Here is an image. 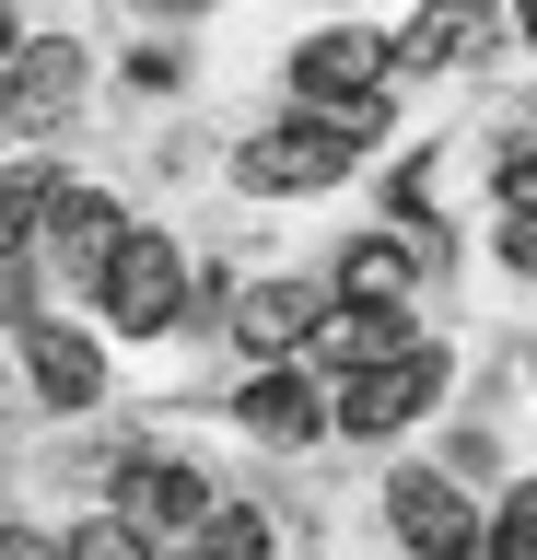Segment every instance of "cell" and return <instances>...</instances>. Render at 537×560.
I'll return each mask as SVG.
<instances>
[{
    "mask_svg": "<svg viewBox=\"0 0 537 560\" xmlns=\"http://www.w3.org/2000/svg\"><path fill=\"white\" fill-rule=\"evenodd\" d=\"M12 82H0V117H12V129H59V117H71L82 105V47L71 35H47V47H12Z\"/></svg>",
    "mask_w": 537,
    "mask_h": 560,
    "instance_id": "52a82bcc",
    "label": "cell"
},
{
    "mask_svg": "<svg viewBox=\"0 0 537 560\" xmlns=\"http://www.w3.org/2000/svg\"><path fill=\"white\" fill-rule=\"evenodd\" d=\"M502 199H514V222H537V152H514V164H502Z\"/></svg>",
    "mask_w": 537,
    "mask_h": 560,
    "instance_id": "d6986e66",
    "label": "cell"
},
{
    "mask_svg": "<svg viewBox=\"0 0 537 560\" xmlns=\"http://www.w3.org/2000/svg\"><path fill=\"white\" fill-rule=\"evenodd\" d=\"M47 187H59V175H0V269H24V245H36V210H47Z\"/></svg>",
    "mask_w": 537,
    "mask_h": 560,
    "instance_id": "2e32d148",
    "label": "cell"
},
{
    "mask_svg": "<svg viewBox=\"0 0 537 560\" xmlns=\"http://www.w3.org/2000/svg\"><path fill=\"white\" fill-rule=\"evenodd\" d=\"M36 234H47V269H59V280H82V292H94L129 222H117V199H106V187H47Z\"/></svg>",
    "mask_w": 537,
    "mask_h": 560,
    "instance_id": "277c9868",
    "label": "cell"
},
{
    "mask_svg": "<svg viewBox=\"0 0 537 560\" xmlns=\"http://www.w3.org/2000/svg\"><path fill=\"white\" fill-rule=\"evenodd\" d=\"M59 560H164V549H152V537H129V525H82V537H71V549H59Z\"/></svg>",
    "mask_w": 537,
    "mask_h": 560,
    "instance_id": "ac0fdd59",
    "label": "cell"
},
{
    "mask_svg": "<svg viewBox=\"0 0 537 560\" xmlns=\"http://www.w3.org/2000/svg\"><path fill=\"white\" fill-rule=\"evenodd\" d=\"M386 514H397V537H409L421 560H479V514H467V490L432 479V467H409V479L386 490Z\"/></svg>",
    "mask_w": 537,
    "mask_h": 560,
    "instance_id": "8992f818",
    "label": "cell"
},
{
    "mask_svg": "<svg viewBox=\"0 0 537 560\" xmlns=\"http://www.w3.org/2000/svg\"><path fill=\"white\" fill-rule=\"evenodd\" d=\"M246 432H269V444H316V432H327V397H316V374L269 362V374L246 385Z\"/></svg>",
    "mask_w": 537,
    "mask_h": 560,
    "instance_id": "7c38bea8",
    "label": "cell"
},
{
    "mask_svg": "<svg viewBox=\"0 0 537 560\" xmlns=\"http://www.w3.org/2000/svg\"><path fill=\"white\" fill-rule=\"evenodd\" d=\"M502 257H514V269H537V222H502Z\"/></svg>",
    "mask_w": 537,
    "mask_h": 560,
    "instance_id": "ffe728a7",
    "label": "cell"
},
{
    "mask_svg": "<svg viewBox=\"0 0 537 560\" xmlns=\"http://www.w3.org/2000/svg\"><path fill=\"white\" fill-rule=\"evenodd\" d=\"M94 292H106V315L129 327V339H152V327H176V315H187V257L164 234H117V257H106Z\"/></svg>",
    "mask_w": 537,
    "mask_h": 560,
    "instance_id": "6da1fadb",
    "label": "cell"
},
{
    "mask_svg": "<svg viewBox=\"0 0 537 560\" xmlns=\"http://www.w3.org/2000/svg\"><path fill=\"white\" fill-rule=\"evenodd\" d=\"M479 47H491V0H421L409 35L386 47V70H467Z\"/></svg>",
    "mask_w": 537,
    "mask_h": 560,
    "instance_id": "9c48e42d",
    "label": "cell"
},
{
    "mask_svg": "<svg viewBox=\"0 0 537 560\" xmlns=\"http://www.w3.org/2000/svg\"><path fill=\"white\" fill-rule=\"evenodd\" d=\"M409 269H421V257H409V234H374V245H351V257H339V292H351V304H397V292H409Z\"/></svg>",
    "mask_w": 537,
    "mask_h": 560,
    "instance_id": "5bb4252c",
    "label": "cell"
},
{
    "mask_svg": "<svg viewBox=\"0 0 537 560\" xmlns=\"http://www.w3.org/2000/svg\"><path fill=\"white\" fill-rule=\"evenodd\" d=\"M327 315V292H304V280H269V292H246V315H234V339L257 350V362H281V350H304V327Z\"/></svg>",
    "mask_w": 537,
    "mask_h": 560,
    "instance_id": "4fadbf2b",
    "label": "cell"
},
{
    "mask_svg": "<svg viewBox=\"0 0 537 560\" xmlns=\"http://www.w3.org/2000/svg\"><path fill=\"white\" fill-rule=\"evenodd\" d=\"M187 560H269V514H246V502H211V514L187 525Z\"/></svg>",
    "mask_w": 537,
    "mask_h": 560,
    "instance_id": "9a60e30c",
    "label": "cell"
},
{
    "mask_svg": "<svg viewBox=\"0 0 537 560\" xmlns=\"http://www.w3.org/2000/svg\"><path fill=\"white\" fill-rule=\"evenodd\" d=\"M479 560H537V479L514 490V502H502L491 525H479Z\"/></svg>",
    "mask_w": 537,
    "mask_h": 560,
    "instance_id": "e0dca14e",
    "label": "cell"
},
{
    "mask_svg": "<svg viewBox=\"0 0 537 560\" xmlns=\"http://www.w3.org/2000/svg\"><path fill=\"white\" fill-rule=\"evenodd\" d=\"M0 59H12V12H0Z\"/></svg>",
    "mask_w": 537,
    "mask_h": 560,
    "instance_id": "44dd1931",
    "label": "cell"
},
{
    "mask_svg": "<svg viewBox=\"0 0 537 560\" xmlns=\"http://www.w3.org/2000/svg\"><path fill=\"white\" fill-rule=\"evenodd\" d=\"M199 514H211V490H199L187 455H129V467H117V525H129V537L164 549V537H187Z\"/></svg>",
    "mask_w": 537,
    "mask_h": 560,
    "instance_id": "3957f363",
    "label": "cell"
},
{
    "mask_svg": "<svg viewBox=\"0 0 537 560\" xmlns=\"http://www.w3.org/2000/svg\"><path fill=\"white\" fill-rule=\"evenodd\" d=\"M374 82H386V35H351V24L316 35V47L292 59V94L316 105V117H327V105H351V94H374Z\"/></svg>",
    "mask_w": 537,
    "mask_h": 560,
    "instance_id": "30bf717a",
    "label": "cell"
},
{
    "mask_svg": "<svg viewBox=\"0 0 537 560\" xmlns=\"http://www.w3.org/2000/svg\"><path fill=\"white\" fill-rule=\"evenodd\" d=\"M339 164H351V140L327 129V117H281V129H257V140H246V187H269V199L339 187Z\"/></svg>",
    "mask_w": 537,
    "mask_h": 560,
    "instance_id": "5b68a950",
    "label": "cell"
},
{
    "mask_svg": "<svg viewBox=\"0 0 537 560\" xmlns=\"http://www.w3.org/2000/svg\"><path fill=\"white\" fill-rule=\"evenodd\" d=\"M514 12H526V35H537V0H514Z\"/></svg>",
    "mask_w": 537,
    "mask_h": 560,
    "instance_id": "7402d4cb",
    "label": "cell"
},
{
    "mask_svg": "<svg viewBox=\"0 0 537 560\" xmlns=\"http://www.w3.org/2000/svg\"><path fill=\"white\" fill-rule=\"evenodd\" d=\"M24 374H36V397L47 409H94V397H106V350L82 339V327H24Z\"/></svg>",
    "mask_w": 537,
    "mask_h": 560,
    "instance_id": "8fae6325",
    "label": "cell"
},
{
    "mask_svg": "<svg viewBox=\"0 0 537 560\" xmlns=\"http://www.w3.org/2000/svg\"><path fill=\"white\" fill-rule=\"evenodd\" d=\"M304 350H316L327 385H351V374H374L386 350H409V327H397V304H327L316 327H304Z\"/></svg>",
    "mask_w": 537,
    "mask_h": 560,
    "instance_id": "ba28073f",
    "label": "cell"
},
{
    "mask_svg": "<svg viewBox=\"0 0 537 560\" xmlns=\"http://www.w3.org/2000/svg\"><path fill=\"white\" fill-rule=\"evenodd\" d=\"M432 397H444V350H421V339H409V350H386L374 374H351V385H339V409H327V420L374 444V432H397V420H421Z\"/></svg>",
    "mask_w": 537,
    "mask_h": 560,
    "instance_id": "7a4b0ae2",
    "label": "cell"
}]
</instances>
